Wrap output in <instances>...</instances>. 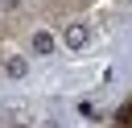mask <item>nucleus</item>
<instances>
[{"mask_svg": "<svg viewBox=\"0 0 132 128\" xmlns=\"http://www.w3.org/2000/svg\"><path fill=\"white\" fill-rule=\"evenodd\" d=\"M120 124H132V103H128V107L120 111Z\"/></svg>", "mask_w": 132, "mask_h": 128, "instance_id": "nucleus-1", "label": "nucleus"}]
</instances>
